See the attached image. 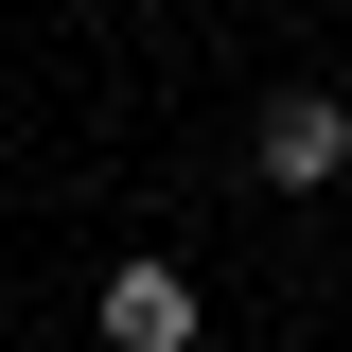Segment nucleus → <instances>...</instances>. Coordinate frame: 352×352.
<instances>
[{
	"label": "nucleus",
	"instance_id": "obj_1",
	"mask_svg": "<svg viewBox=\"0 0 352 352\" xmlns=\"http://www.w3.org/2000/svg\"><path fill=\"white\" fill-rule=\"evenodd\" d=\"M247 159H264V194H335V176H352V106H335V88H264Z\"/></svg>",
	"mask_w": 352,
	"mask_h": 352
},
{
	"label": "nucleus",
	"instance_id": "obj_2",
	"mask_svg": "<svg viewBox=\"0 0 352 352\" xmlns=\"http://www.w3.org/2000/svg\"><path fill=\"white\" fill-rule=\"evenodd\" d=\"M88 335H106V352H194V335H212V317H194V264H159V247H141V264H106Z\"/></svg>",
	"mask_w": 352,
	"mask_h": 352
}]
</instances>
